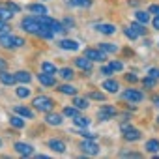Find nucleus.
<instances>
[{
  "mask_svg": "<svg viewBox=\"0 0 159 159\" xmlns=\"http://www.w3.org/2000/svg\"><path fill=\"white\" fill-rule=\"evenodd\" d=\"M32 105H34L36 111H39L43 114H47V112H51L54 109V101L49 96H38V98H34L32 99Z\"/></svg>",
  "mask_w": 159,
  "mask_h": 159,
  "instance_id": "obj_1",
  "label": "nucleus"
},
{
  "mask_svg": "<svg viewBox=\"0 0 159 159\" xmlns=\"http://www.w3.org/2000/svg\"><path fill=\"white\" fill-rule=\"evenodd\" d=\"M21 26H23V30H25V32L34 34V36H38V32L41 30V23L38 21V17H36V15L25 17V19L21 21Z\"/></svg>",
  "mask_w": 159,
  "mask_h": 159,
  "instance_id": "obj_2",
  "label": "nucleus"
},
{
  "mask_svg": "<svg viewBox=\"0 0 159 159\" xmlns=\"http://www.w3.org/2000/svg\"><path fill=\"white\" fill-rule=\"evenodd\" d=\"M116 114H118V111H116V107H112V105H103V107H99V111H98V118H99L101 122L112 120V118H116Z\"/></svg>",
  "mask_w": 159,
  "mask_h": 159,
  "instance_id": "obj_3",
  "label": "nucleus"
},
{
  "mask_svg": "<svg viewBox=\"0 0 159 159\" xmlns=\"http://www.w3.org/2000/svg\"><path fill=\"white\" fill-rule=\"evenodd\" d=\"M81 150H83V153H86V155H98V153H99V146H98L96 139H84V140L81 142Z\"/></svg>",
  "mask_w": 159,
  "mask_h": 159,
  "instance_id": "obj_4",
  "label": "nucleus"
},
{
  "mask_svg": "<svg viewBox=\"0 0 159 159\" xmlns=\"http://www.w3.org/2000/svg\"><path fill=\"white\" fill-rule=\"evenodd\" d=\"M122 133H124V139L127 142H137L142 137V133L137 127H133V125H122Z\"/></svg>",
  "mask_w": 159,
  "mask_h": 159,
  "instance_id": "obj_5",
  "label": "nucleus"
},
{
  "mask_svg": "<svg viewBox=\"0 0 159 159\" xmlns=\"http://www.w3.org/2000/svg\"><path fill=\"white\" fill-rule=\"evenodd\" d=\"M84 56H88L92 62H105V60H107V52L101 51L99 47H98V49H86V51H84Z\"/></svg>",
  "mask_w": 159,
  "mask_h": 159,
  "instance_id": "obj_6",
  "label": "nucleus"
},
{
  "mask_svg": "<svg viewBox=\"0 0 159 159\" xmlns=\"http://www.w3.org/2000/svg\"><path fill=\"white\" fill-rule=\"evenodd\" d=\"M122 98H124L127 103H140V101L144 99V94H142V92H139V90L129 88V90H125V92L122 94Z\"/></svg>",
  "mask_w": 159,
  "mask_h": 159,
  "instance_id": "obj_7",
  "label": "nucleus"
},
{
  "mask_svg": "<svg viewBox=\"0 0 159 159\" xmlns=\"http://www.w3.org/2000/svg\"><path fill=\"white\" fill-rule=\"evenodd\" d=\"M0 47H4V49H15V36L10 34V32L0 34Z\"/></svg>",
  "mask_w": 159,
  "mask_h": 159,
  "instance_id": "obj_8",
  "label": "nucleus"
},
{
  "mask_svg": "<svg viewBox=\"0 0 159 159\" xmlns=\"http://www.w3.org/2000/svg\"><path fill=\"white\" fill-rule=\"evenodd\" d=\"M13 150H15L19 155H23V157H30V155L34 153V148H32L30 144H26V142H15Z\"/></svg>",
  "mask_w": 159,
  "mask_h": 159,
  "instance_id": "obj_9",
  "label": "nucleus"
},
{
  "mask_svg": "<svg viewBox=\"0 0 159 159\" xmlns=\"http://www.w3.org/2000/svg\"><path fill=\"white\" fill-rule=\"evenodd\" d=\"M75 66H77V67H81L86 75L92 71V60H90L88 56H79V58H75Z\"/></svg>",
  "mask_w": 159,
  "mask_h": 159,
  "instance_id": "obj_10",
  "label": "nucleus"
},
{
  "mask_svg": "<svg viewBox=\"0 0 159 159\" xmlns=\"http://www.w3.org/2000/svg\"><path fill=\"white\" fill-rule=\"evenodd\" d=\"M64 122V118H62V114H58V112H47L45 114V124L47 125H60Z\"/></svg>",
  "mask_w": 159,
  "mask_h": 159,
  "instance_id": "obj_11",
  "label": "nucleus"
},
{
  "mask_svg": "<svg viewBox=\"0 0 159 159\" xmlns=\"http://www.w3.org/2000/svg\"><path fill=\"white\" fill-rule=\"evenodd\" d=\"M47 146H49L52 152H56V153H64V152H66V142L60 140V139H51V140L47 142Z\"/></svg>",
  "mask_w": 159,
  "mask_h": 159,
  "instance_id": "obj_12",
  "label": "nucleus"
},
{
  "mask_svg": "<svg viewBox=\"0 0 159 159\" xmlns=\"http://www.w3.org/2000/svg\"><path fill=\"white\" fill-rule=\"evenodd\" d=\"M0 83L6 84V86H13L17 83V79H15V75L8 73V69H2V71H0Z\"/></svg>",
  "mask_w": 159,
  "mask_h": 159,
  "instance_id": "obj_13",
  "label": "nucleus"
},
{
  "mask_svg": "<svg viewBox=\"0 0 159 159\" xmlns=\"http://www.w3.org/2000/svg\"><path fill=\"white\" fill-rule=\"evenodd\" d=\"M38 81H39L43 86H49V88H52V86L56 84V81H54V75H49V73H45V71H41V73L38 75Z\"/></svg>",
  "mask_w": 159,
  "mask_h": 159,
  "instance_id": "obj_14",
  "label": "nucleus"
},
{
  "mask_svg": "<svg viewBox=\"0 0 159 159\" xmlns=\"http://www.w3.org/2000/svg\"><path fill=\"white\" fill-rule=\"evenodd\" d=\"M96 30L101 32V34H105V36H112V34H116V26L111 25V23H101V25L96 26Z\"/></svg>",
  "mask_w": 159,
  "mask_h": 159,
  "instance_id": "obj_15",
  "label": "nucleus"
},
{
  "mask_svg": "<svg viewBox=\"0 0 159 159\" xmlns=\"http://www.w3.org/2000/svg\"><path fill=\"white\" fill-rule=\"evenodd\" d=\"M58 47L64 49V51H77L79 49V43L75 39H62V41H58Z\"/></svg>",
  "mask_w": 159,
  "mask_h": 159,
  "instance_id": "obj_16",
  "label": "nucleus"
},
{
  "mask_svg": "<svg viewBox=\"0 0 159 159\" xmlns=\"http://www.w3.org/2000/svg\"><path fill=\"white\" fill-rule=\"evenodd\" d=\"M101 88H105L109 94H116V92L120 90V84H118L116 81H112V79H107V81L101 84Z\"/></svg>",
  "mask_w": 159,
  "mask_h": 159,
  "instance_id": "obj_17",
  "label": "nucleus"
},
{
  "mask_svg": "<svg viewBox=\"0 0 159 159\" xmlns=\"http://www.w3.org/2000/svg\"><path fill=\"white\" fill-rule=\"evenodd\" d=\"M10 125L11 127H15V129H23L25 127V120H23V116L21 114H13V116H10Z\"/></svg>",
  "mask_w": 159,
  "mask_h": 159,
  "instance_id": "obj_18",
  "label": "nucleus"
},
{
  "mask_svg": "<svg viewBox=\"0 0 159 159\" xmlns=\"http://www.w3.org/2000/svg\"><path fill=\"white\" fill-rule=\"evenodd\" d=\"M15 112L21 114V116L26 118V120H32V118H34V111L28 109V107H21V105H17V107H15Z\"/></svg>",
  "mask_w": 159,
  "mask_h": 159,
  "instance_id": "obj_19",
  "label": "nucleus"
},
{
  "mask_svg": "<svg viewBox=\"0 0 159 159\" xmlns=\"http://www.w3.org/2000/svg\"><path fill=\"white\" fill-rule=\"evenodd\" d=\"M15 79H17V83H21V84H28L32 81V75L28 71H17L15 73Z\"/></svg>",
  "mask_w": 159,
  "mask_h": 159,
  "instance_id": "obj_20",
  "label": "nucleus"
},
{
  "mask_svg": "<svg viewBox=\"0 0 159 159\" xmlns=\"http://www.w3.org/2000/svg\"><path fill=\"white\" fill-rule=\"evenodd\" d=\"M26 10H28L30 13H36V15H43V13H47V8H45L43 4H28Z\"/></svg>",
  "mask_w": 159,
  "mask_h": 159,
  "instance_id": "obj_21",
  "label": "nucleus"
},
{
  "mask_svg": "<svg viewBox=\"0 0 159 159\" xmlns=\"http://www.w3.org/2000/svg\"><path fill=\"white\" fill-rule=\"evenodd\" d=\"M56 90L66 96H77V88H73L71 84H60V86H56Z\"/></svg>",
  "mask_w": 159,
  "mask_h": 159,
  "instance_id": "obj_22",
  "label": "nucleus"
},
{
  "mask_svg": "<svg viewBox=\"0 0 159 159\" xmlns=\"http://www.w3.org/2000/svg\"><path fill=\"white\" fill-rule=\"evenodd\" d=\"M146 152H150V153H157L159 152V140L157 139H150V140H146Z\"/></svg>",
  "mask_w": 159,
  "mask_h": 159,
  "instance_id": "obj_23",
  "label": "nucleus"
},
{
  "mask_svg": "<svg viewBox=\"0 0 159 159\" xmlns=\"http://www.w3.org/2000/svg\"><path fill=\"white\" fill-rule=\"evenodd\" d=\"M11 17H13V11L10 10V6H8V4L0 6V19H2V21H10Z\"/></svg>",
  "mask_w": 159,
  "mask_h": 159,
  "instance_id": "obj_24",
  "label": "nucleus"
},
{
  "mask_svg": "<svg viewBox=\"0 0 159 159\" xmlns=\"http://www.w3.org/2000/svg\"><path fill=\"white\" fill-rule=\"evenodd\" d=\"M135 19H137L139 23H142V25H148V23H150V11L139 10V11H135Z\"/></svg>",
  "mask_w": 159,
  "mask_h": 159,
  "instance_id": "obj_25",
  "label": "nucleus"
},
{
  "mask_svg": "<svg viewBox=\"0 0 159 159\" xmlns=\"http://www.w3.org/2000/svg\"><path fill=\"white\" fill-rule=\"evenodd\" d=\"M79 107H75V105H71V107H64V111H62V114L64 116H67V118H75V116H79Z\"/></svg>",
  "mask_w": 159,
  "mask_h": 159,
  "instance_id": "obj_26",
  "label": "nucleus"
},
{
  "mask_svg": "<svg viewBox=\"0 0 159 159\" xmlns=\"http://www.w3.org/2000/svg\"><path fill=\"white\" fill-rule=\"evenodd\" d=\"M73 105L75 107H79V109H88V96L86 98H77V96H73Z\"/></svg>",
  "mask_w": 159,
  "mask_h": 159,
  "instance_id": "obj_27",
  "label": "nucleus"
},
{
  "mask_svg": "<svg viewBox=\"0 0 159 159\" xmlns=\"http://www.w3.org/2000/svg\"><path fill=\"white\" fill-rule=\"evenodd\" d=\"M73 122H75V125H77V127H88V125H90V120H88L86 116H83V114L75 116V118H73Z\"/></svg>",
  "mask_w": 159,
  "mask_h": 159,
  "instance_id": "obj_28",
  "label": "nucleus"
},
{
  "mask_svg": "<svg viewBox=\"0 0 159 159\" xmlns=\"http://www.w3.org/2000/svg\"><path fill=\"white\" fill-rule=\"evenodd\" d=\"M41 71H45V73H49V75H56V73H58L56 66L51 64V62H43V64H41Z\"/></svg>",
  "mask_w": 159,
  "mask_h": 159,
  "instance_id": "obj_29",
  "label": "nucleus"
},
{
  "mask_svg": "<svg viewBox=\"0 0 159 159\" xmlns=\"http://www.w3.org/2000/svg\"><path fill=\"white\" fill-rule=\"evenodd\" d=\"M69 6H79V8H90L92 0H67Z\"/></svg>",
  "mask_w": 159,
  "mask_h": 159,
  "instance_id": "obj_30",
  "label": "nucleus"
},
{
  "mask_svg": "<svg viewBox=\"0 0 159 159\" xmlns=\"http://www.w3.org/2000/svg\"><path fill=\"white\" fill-rule=\"evenodd\" d=\"M58 75L64 81H69V79H73V69L71 67H62V69H58Z\"/></svg>",
  "mask_w": 159,
  "mask_h": 159,
  "instance_id": "obj_31",
  "label": "nucleus"
},
{
  "mask_svg": "<svg viewBox=\"0 0 159 159\" xmlns=\"http://www.w3.org/2000/svg\"><path fill=\"white\" fill-rule=\"evenodd\" d=\"M129 26H131V28H133L139 36H144V34H146V28H144L146 25H142V23H139V21H137V23H131Z\"/></svg>",
  "mask_w": 159,
  "mask_h": 159,
  "instance_id": "obj_32",
  "label": "nucleus"
},
{
  "mask_svg": "<svg viewBox=\"0 0 159 159\" xmlns=\"http://www.w3.org/2000/svg\"><path fill=\"white\" fill-rule=\"evenodd\" d=\"M99 49L105 52H118V45L114 43H99Z\"/></svg>",
  "mask_w": 159,
  "mask_h": 159,
  "instance_id": "obj_33",
  "label": "nucleus"
},
{
  "mask_svg": "<svg viewBox=\"0 0 159 159\" xmlns=\"http://www.w3.org/2000/svg\"><path fill=\"white\" fill-rule=\"evenodd\" d=\"M15 94H17V98L25 99V98H28V96H30V88H26V84H23V86H19V88L15 90Z\"/></svg>",
  "mask_w": 159,
  "mask_h": 159,
  "instance_id": "obj_34",
  "label": "nucleus"
},
{
  "mask_svg": "<svg viewBox=\"0 0 159 159\" xmlns=\"http://www.w3.org/2000/svg\"><path fill=\"white\" fill-rule=\"evenodd\" d=\"M66 30H67V28L64 26V23H60V21H54V23H52V32H54V34H64Z\"/></svg>",
  "mask_w": 159,
  "mask_h": 159,
  "instance_id": "obj_35",
  "label": "nucleus"
},
{
  "mask_svg": "<svg viewBox=\"0 0 159 159\" xmlns=\"http://www.w3.org/2000/svg\"><path fill=\"white\" fill-rule=\"evenodd\" d=\"M155 81H157V79H153V77L146 75V77L142 79V84H144V88H153V86H155Z\"/></svg>",
  "mask_w": 159,
  "mask_h": 159,
  "instance_id": "obj_36",
  "label": "nucleus"
},
{
  "mask_svg": "<svg viewBox=\"0 0 159 159\" xmlns=\"http://www.w3.org/2000/svg\"><path fill=\"white\" fill-rule=\"evenodd\" d=\"M88 99H96V101H105V99H107V96H105L103 92H90V94H88Z\"/></svg>",
  "mask_w": 159,
  "mask_h": 159,
  "instance_id": "obj_37",
  "label": "nucleus"
},
{
  "mask_svg": "<svg viewBox=\"0 0 159 159\" xmlns=\"http://www.w3.org/2000/svg\"><path fill=\"white\" fill-rule=\"evenodd\" d=\"M124 34H125V38H127V39H131V41L139 38V34H137V32H135V30H133L131 26H127V28H124Z\"/></svg>",
  "mask_w": 159,
  "mask_h": 159,
  "instance_id": "obj_38",
  "label": "nucleus"
},
{
  "mask_svg": "<svg viewBox=\"0 0 159 159\" xmlns=\"http://www.w3.org/2000/svg\"><path fill=\"white\" fill-rule=\"evenodd\" d=\"M75 133H79L81 137H84V139H96V133H92V131H88L86 127H83L81 131H75Z\"/></svg>",
  "mask_w": 159,
  "mask_h": 159,
  "instance_id": "obj_39",
  "label": "nucleus"
},
{
  "mask_svg": "<svg viewBox=\"0 0 159 159\" xmlns=\"http://www.w3.org/2000/svg\"><path fill=\"white\" fill-rule=\"evenodd\" d=\"M101 73H103L105 77H111V75H112V73H116V71H114V69H112V66L109 64V66H103V67H101Z\"/></svg>",
  "mask_w": 159,
  "mask_h": 159,
  "instance_id": "obj_40",
  "label": "nucleus"
},
{
  "mask_svg": "<svg viewBox=\"0 0 159 159\" xmlns=\"http://www.w3.org/2000/svg\"><path fill=\"white\" fill-rule=\"evenodd\" d=\"M122 157H135V159H140L142 153H140V152H122Z\"/></svg>",
  "mask_w": 159,
  "mask_h": 159,
  "instance_id": "obj_41",
  "label": "nucleus"
},
{
  "mask_svg": "<svg viewBox=\"0 0 159 159\" xmlns=\"http://www.w3.org/2000/svg\"><path fill=\"white\" fill-rule=\"evenodd\" d=\"M111 66H112V69H114V71H122V69H124V64H122L120 60H112V62H111Z\"/></svg>",
  "mask_w": 159,
  "mask_h": 159,
  "instance_id": "obj_42",
  "label": "nucleus"
},
{
  "mask_svg": "<svg viewBox=\"0 0 159 159\" xmlns=\"http://www.w3.org/2000/svg\"><path fill=\"white\" fill-rule=\"evenodd\" d=\"M148 75L153 77V79H159V67H150L148 69Z\"/></svg>",
  "mask_w": 159,
  "mask_h": 159,
  "instance_id": "obj_43",
  "label": "nucleus"
},
{
  "mask_svg": "<svg viewBox=\"0 0 159 159\" xmlns=\"http://www.w3.org/2000/svg\"><path fill=\"white\" fill-rule=\"evenodd\" d=\"M125 81H127V83H137L139 77H137L135 73H127V75H125Z\"/></svg>",
  "mask_w": 159,
  "mask_h": 159,
  "instance_id": "obj_44",
  "label": "nucleus"
},
{
  "mask_svg": "<svg viewBox=\"0 0 159 159\" xmlns=\"http://www.w3.org/2000/svg\"><path fill=\"white\" fill-rule=\"evenodd\" d=\"M148 11L153 13V15H159V4H152V6H148Z\"/></svg>",
  "mask_w": 159,
  "mask_h": 159,
  "instance_id": "obj_45",
  "label": "nucleus"
},
{
  "mask_svg": "<svg viewBox=\"0 0 159 159\" xmlns=\"http://www.w3.org/2000/svg\"><path fill=\"white\" fill-rule=\"evenodd\" d=\"M8 23L6 21H2V19H0V34H4V32H8Z\"/></svg>",
  "mask_w": 159,
  "mask_h": 159,
  "instance_id": "obj_46",
  "label": "nucleus"
},
{
  "mask_svg": "<svg viewBox=\"0 0 159 159\" xmlns=\"http://www.w3.org/2000/svg\"><path fill=\"white\" fill-rule=\"evenodd\" d=\"M8 6H10V10H11V11H13V13H17V11H19V10H21V8H19V6H17V4H15V2H8Z\"/></svg>",
  "mask_w": 159,
  "mask_h": 159,
  "instance_id": "obj_47",
  "label": "nucleus"
},
{
  "mask_svg": "<svg viewBox=\"0 0 159 159\" xmlns=\"http://www.w3.org/2000/svg\"><path fill=\"white\" fill-rule=\"evenodd\" d=\"M23 45H25V39L19 38V36H15V49H17V47H23Z\"/></svg>",
  "mask_w": 159,
  "mask_h": 159,
  "instance_id": "obj_48",
  "label": "nucleus"
},
{
  "mask_svg": "<svg viewBox=\"0 0 159 159\" xmlns=\"http://www.w3.org/2000/svg\"><path fill=\"white\" fill-rule=\"evenodd\" d=\"M152 26H153L155 30H159V15H155V17H153V21H152Z\"/></svg>",
  "mask_w": 159,
  "mask_h": 159,
  "instance_id": "obj_49",
  "label": "nucleus"
},
{
  "mask_svg": "<svg viewBox=\"0 0 159 159\" xmlns=\"http://www.w3.org/2000/svg\"><path fill=\"white\" fill-rule=\"evenodd\" d=\"M2 69H8V62L4 58H0V71H2Z\"/></svg>",
  "mask_w": 159,
  "mask_h": 159,
  "instance_id": "obj_50",
  "label": "nucleus"
},
{
  "mask_svg": "<svg viewBox=\"0 0 159 159\" xmlns=\"http://www.w3.org/2000/svg\"><path fill=\"white\" fill-rule=\"evenodd\" d=\"M73 25H75V23H73V19H66V21H64V26H66V28H71Z\"/></svg>",
  "mask_w": 159,
  "mask_h": 159,
  "instance_id": "obj_51",
  "label": "nucleus"
},
{
  "mask_svg": "<svg viewBox=\"0 0 159 159\" xmlns=\"http://www.w3.org/2000/svg\"><path fill=\"white\" fill-rule=\"evenodd\" d=\"M152 101H153V105H155V107H159V96H153V98H152Z\"/></svg>",
  "mask_w": 159,
  "mask_h": 159,
  "instance_id": "obj_52",
  "label": "nucleus"
},
{
  "mask_svg": "<svg viewBox=\"0 0 159 159\" xmlns=\"http://www.w3.org/2000/svg\"><path fill=\"white\" fill-rule=\"evenodd\" d=\"M0 148H2V140H0Z\"/></svg>",
  "mask_w": 159,
  "mask_h": 159,
  "instance_id": "obj_53",
  "label": "nucleus"
},
{
  "mask_svg": "<svg viewBox=\"0 0 159 159\" xmlns=\"http://www.w3.org/2000/svg\"><path fill=\"white\" fill-rule=\"evenodd\" d=\"M157 122H159V116H157Z\"/></svg>",
  "mask_w": 159,
  "mask_h": 159,
  "instance_id": "obj_54",
  "label": "nucleus"
}]
</instances>
